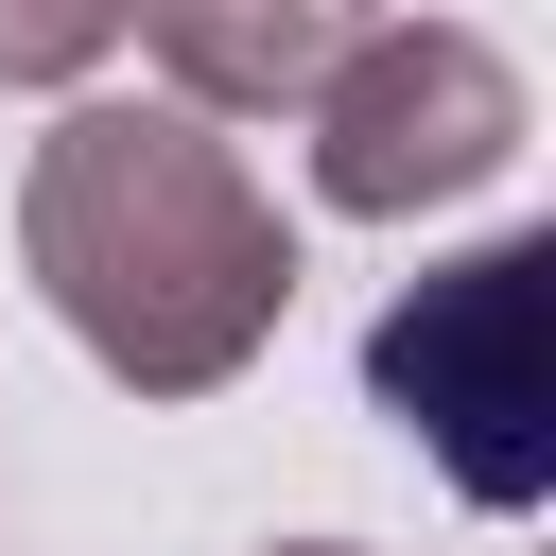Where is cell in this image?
Wrapping results in <instances>:
<instances>
[{"mask_svg":"<svg viewBox=\"0 0 556 556\" xmlns=\"http://www.w3.org/2000/svg\"><path fill=\"white\" fill-rule=\"evenodd\" d=\"M17 261L122 400H226L295 313V226L208 104H70L17 174Z\"/></svg>","mask_w":556,"mask_h":556,"instance_id":"cell-1","label":"cell"},{"mask_svg":"<svg viewBox=\"0 0 556 556\" xmlns=\"http://www.w3.org/2000/svg\"><path fill=\"white\" fill-rule=\"evenodd\" d=\"M365 400L434 452V486L469 521H539L556 504V226H504V243L434 261L417 295H382Z\"/></svg>","mask_w":556,"mask_h":556,"instance_id":"cell-2","label":"cell"},{"mask_svg":"<svg viewBox=\"0 0 556 556\" xmlns=\"http://www.w3.org/2000/svg\"><path fill=\"white\" fill-rule=\"evenodd\" d=\"M313 208L348 226H417V208H469L521 139H539V87L504 35L469 17H365L330 70H313Z\"/></svg>","mask_w":556,"mask_h":556,"instance_id":"cell-3","label":"cell"},{"mask_svg":"<svg viewBox=\"0 0 556 556\" xmlns=\"http://www.w3.org/2000/svg\"><path fill=\"white\" fill-rule=\"evenodd\" d=\"M122 35L174 70V104L278 122V104H313V70L365 35V0H122Z\"/></svg>","mask_w":556,"mask_h":556,"instance_id":"cell-4","label":"cell"},{"mask_svg":"<svg viewBox=\"0 0 556 556\" xmlns=\"http://www.w3.org/2000/svg\"><path fill=\"white\" fill-rule=\"evenodd\" d=\"M122 52V0H0V87H87Z\"/></svg>","mask_w":556,"mask_h":556,"instance_id":"cell-5","label":"cell"},{"mask_svg":"<svg viewBox=\"0 0 556 556\" xmlns=\"http://www.w3.org/2000/svg\"><path fill=\"white\" fill-rule=\"evenodd\" d=\"M261 556H365V539H261Z\"/></svg>","mask_w":556,"mask_h":556,"instance_id":"cell-6","label":"cell"}]
</instances>
